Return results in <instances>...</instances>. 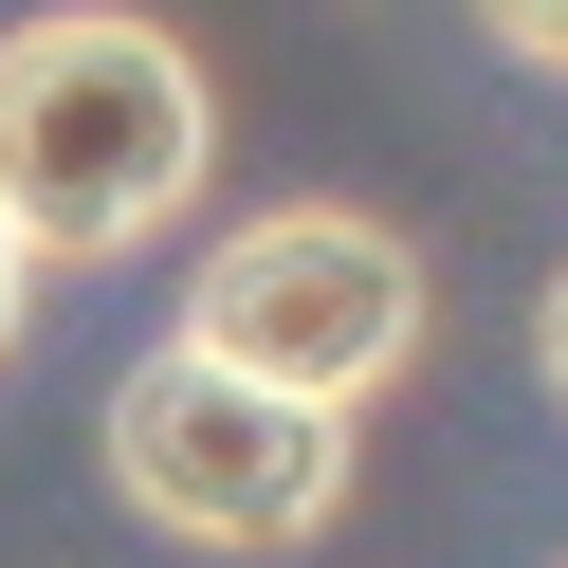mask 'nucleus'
I'll list each match as a JSON object with an SVG mask.
<instances>
[{
    "instance_id": "obj_1",
    "label": "nucleus",
    "mask_w": 568,
    "mask_h": 568,
    "mask_svg": "<svg viewBox=\"0 0 568 568\" xmlns=\"http://www.w3.org/2000/svg\"><path fill=\"white\" fill-rule=\"evenodd\" d=\"M202 55L129 0H55L0 38V221L38 239V275H92V257H148L165 221L202 202Z\"/></svg>"
},
{
    "instance_id": "obj_2",
    "label": "nucleus",
    "mask_w": 568,
    "mask_h": 568,
    "mask_svg": "<svg viewBox=\"0 0 568 568\" xmlns=\"http://www.w3.org/2000/svg\"><path fill=\"white\" fill-rule=\"evenodd\" d=\"M111 495L148 531H184V550H312L348 514V404H294V385L165 331L111 385Z\"/></svg>"
},
{
    "instance_id": "obj_3",
    "label": "nucleus",
    "mask_w": 568,
    "mask_h": 568,
    "mask_svg": "<svg viewBox=\"0 0 568 568\" xmlns=\"http://www.w3.org/2000/svg\"><path fill=\"white\" fill-rule=\"evenodd\" d=\"M184 348L294 385V404H367L422 348V257L385 221H348V202H275V221H239L221 257L184 275Z\"/></svg>"
},
{
    "instance_id": "obj_4",
    "label": "nucleus",
    "mask_w": 568,
    "mask_h": 568,
    "mask_svg": "<svg viewBox=\"0 0 568 568\" xmlns=\"http://www.w3.org/2000/svg\"><path fill=\"white\" fill-rule=\"evenodd\" d=\"M495 19V55H531V74H568V0H477Z\"/></svg>"
},
{
    "instance_id": "obj_5",
    "label": "nucleus",
    "mask_w": 568,
    "mask_h": 568,
    "mask_svg": "<svg viewBox=\"0 0 568 568\" xmlns=\"http://www.w3.org/2000/svg\"><path fill=\"white\" fill-rule=\"evenodd\" d=\"M19 312H38V239L0 221V348H19Z\"/></svg>"
},
{
    "instance_id": "obj_6",
    "label": "nucleus",
    "mask_w": 568,
    "mask_h": 568,
    "mask_svg": "<svg viewBox=\"0 0 568 568\" xmlns=\"http://www.w3.org/2000/svg\"><path fill=\"white\" fill-rule=\"evenodd\" d=\"M531 367H550V404H568V275H550V312H531Z\"/></svg>"
}]
</instances>
